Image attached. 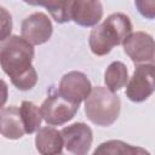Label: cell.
I'll return each instance as SVG.
<instances>
[{
  "label": "cell",
  "instance_id": "cell-1",
  "mask_svg": "<svg viewBox=\"0 0 155 155\" xmlns=\"http://www.w3.org/2000/svg\"><path fill=\"white\" fill-rule=\"evenodd\" d=\"M34 58V48L23 36L10 35L1 41L0 46V63L4 73L11 80L29 71Z\"/></svg>",
  "mask_w": 155,
  "mask_h": 155
},
{
  "label": "cell",
  "instance_id": "cell-2",
  "mask_svg": "<svg viewBox=\"0 0 155 155\" xmlns=\"http://www.w3.org/2000/svg\"><path fill=\"white\" fill-rule=\"evenodd\" d=\"M120 97L108 87H93L85 101V114L87 119L102 127L113 125L120 115Z\"/></svg>",
  "mask_w": 155,
  "mask_h": 155
},
{
  "label": "cell",
  "instance_id": "cell-3",
  "mask_svg": "<svg viewBox=\"0 0 155 155\" xmlns=\"http://www.w3.org/2000/svg\"><path fill=\"white\" fill-rule=\"evenodd\" d=\"M155 92V63L137 64L127 86L126 96L134 103L148 99Z\"/></svg>",
  "mask_w": 155,
  "mask_h": 155
},
{
  "label": "cell",
  "instance_id": "cell-4",
  "mask_svg": "<svg viewBox=\"0 0 155 155\" xmlns=\"http://www.w3.org/2000/svg\"><path fill=\"white\" fill-rule=\"evenodd\" d=\"M40 109L47 125L61 126L75 116L76 111L79 110V105L69 102L59 93H56L48 96L42 102Z\"/></svg>",
  "mask_w": 155,
  "mask_h": 155
},
{
  "label": "cell",
  "instance_id": "cell-5",
  "mask_svg": "<svg viewBox=\"0 0 155 155\" xmlns=\"http://www.w3.org/2000/svg\"><path fill=\"white\" fill-rule=\"evenodd\" d=\"M125 53L134 64L155 63V40L144 31L131 33L122 42Z\"/></svg>",
  "mask_w": 155,
  "mask_h": 155
},
{
  "label": "cell",
  "instance_id": "cell-6",
  "mask_svg": "<svg viewBox=\"0 0 155 155\" xmlns=\"http://www.w3.org/2000/svg\"><path fill=\"white\" fill-rule=\"evenodd\" d=\"M92 91V85L88 78L81 71H69L63 75L59 81L58 93L69 102L80 105L86 101Z\"/></svg>",
  "mask_w": 155,
  "mask_h": 155
},
{
  "label": "cell",
  "instance_id": "cell-7",
  "mask_svg": "<svg viewBox=\"0 0 155 155\" xmlns=\"http://www.w3.org/2000/svg\"><path fill=\"white\" fill-rule=\"evenodd\" d=\"M53 31L51 19L42 12H35L23 19L21 25L22 36L31 45H41L50 40Z\"/></svg>",
  "mask_w": 155,
  "mask_h": 155
},
{
  "label": "cell",
  "instance_id": "cell-8",
  "mask_svg": "<svg viewBox=\"0 0 155 155\" xmlns=\"http://www.w3.org/2000/svg\"><path fill=\"white\" fill-rule=\"evenodd\" d=\"M61 133L67 151L76 155H85L90 151L93 140V133L90 126L86 124L75 122L64 127Z\"/></svg>",
  "mask_w": 155,
  "mask_h": 155
},
{
  "label": "cell",
  "instance_id": "cell-9",
  "mask_svg": "<svg viewBox=\"0 0 155 155\" xmlns=\"http://www.w3.org/2000/svg\"><path fill=\"white\" fill-rule=\"evenodd\" d=\"M103 17L101 0H75L71 7V21L81 27H94Z\"/></svg>",
  "mask_w": 155,
  "mask_h": 155
},
{
  "label": "cell",
  "instance_id": "cell-10",
  "mask_svg": "<svg viewBox=\"0 0 155 155\" xmlns=\"http://www.w3.org/2000/svg\"><path fill=\"white\" fill-rule=\"evenodd\" d=\"M36 150L42 155H56L61 154L64 147L62 133L54 127L45 126L36 131L35 136Z\"/></svg>",
  "mask_w": 155,
  "mask_h": 155
},
{
  "label": "cell",
  "instance_id": "cell-11",
  "mask_svg": "<svg viewBox=\"0 0 155 155\" xmlns=\"http://www.w3.org/2000/svg\"><path fill=\"white\" fill-rule=\"evenodd\" d=\"M1 136L7 139H19L25 133L19 108L16 105L5 107L0 111Z\"/></svg>",
  "mask_w": 155,
  "mask_h": 155
},
{
  "label": "cell",
  "instance_id": "cell-12",
  "mask_svg": "<svg viewBox=\"0 0 155 155\" xmlns=\"http://www.w3.org/2000/svg\"><path fill=\"white\" fill-rule=\"evenodd\" d=\"M103 28L115 46L121 45L132 33V23L125 13H111L102 23Z\"/></svg>",
  "mask_w": 155,
  "mask_h": 155
},
{
  "label": "cell",
  "instance_id": "cell-13",
  "mask_svg": "<svg viewBox=\"0 0 155 155\" xmlns=\"http://www.w3.org/2000/svg\"><path fill=\"white\" fill-rule=\"evenodd\" d=\"M75 0H34V6L45 7L57 23L71 21V7Z\"/></svg>",
  "mask_w": 155,
  "mask_h": 155
},
{
  "label": "cell",
  "instance_id": "cell-14",
  "mask_svg": "<svg viewBox=\"0 0 155 155\" xmlns=\"http://www.w3.org/2000/svg\"><path fill=\"white\" fill-rule=\"evenodd\" d=\"M128 81V70L127 67L122 62H113L108 65L105 73H104V82L107 87L116 92L121 90Z\"/></svg>",
  "mask_w": 155,
  "mask_h": 155
},
{
  "label": "cell",
  "instance_id": "cell-15",
  "mask_svg": "<svg viewBox=\"0 0 155 155\" xmlns=\"http://www.w3.org/2000/svg\"><path fill=\"white\" fill-rule=\"evenodd\" d=\"M19 111H21V116L23 120L25 133L31 134L36 132L40 128L41 121L44 119L41 114V109L38 105H35L33 102L23 101L19 107Z\"/></svg>",
  "mask_w": 155,
  "mask_h": 155
},
{
  "label": "cell",
  "instance_id": "cell-16",
  "mask_svg": "<svg viewBox=\"0 0 155 155\" xmlns=\"http://www.w3.org/2000/svg\"><path fill=\"white\" fill-rule=\"evenodd\" d=\"M88 45L92 53L96 56H105L115 46L113 41L109 39V36L107 35L102 23L94 25V28L91 30L90 38H88Z\"/></svg>",
  "mask_w": 155,
  "mask_h": 155
},
{
  "label": "cell",
  "instance_id": "cell-17",
  "mask_svg": "<svg viewBox=\"0 0 155 155\" xmlns=\"http://www.w3.org/2000/svg\"><path fill=\"white\" fill-rule=\"evenodd\" d=\"M94 155L97 154H121V155H128V154H148V151L143 148L133 147L131 144H127L122 140H108L102 144L93 151Z\"/></svg>",
  "mask_w": 155,
  "mask_h": 155
},
{
  "label": "cell",
  "instance_id": "cell-18",
  "mask_svg": "<svg viewBox=\"0 0 155 155\" xmlns=\"http://www.w3.org/2000/svg\"><path fill=\"white\" fill-rule=\"evenodd\" d=\"M134 5L144 18H155V0H134Z\"/></svg>",
  "mask_w": 155,
  "mask_h": 155
},
{
  "label": "cell",
  "instance_id": "cell-19",
  "mask_svg": "<svg viewBox=\"0 0 155 155\" xmlns=\"http://www.w3.org/2000/svg\"><path fill=\"white\" fill-rule=\"evenodd\" d=\"M11 30H12L11 15L6 11L5 7H1V41L6 40L10 36Z\"/></svg>",
  "mask_w": 155,
  "mask_h": 155
},
{
  "label": "cell",
  "instance_id": "cell-20",
  "mask_svg": "<svg viewBox=\"0 0 155 155\" xmlns=\"http://www.w3.org/2000/svg\"><path fill=\"white\" fill-rule=\"evenodd\" d=\"M23 1H25L27 4H30V5H34V0H23Z\"/></svg>",
  "mask_w": 155,
  "mask_h": 155
}]
</instances>
